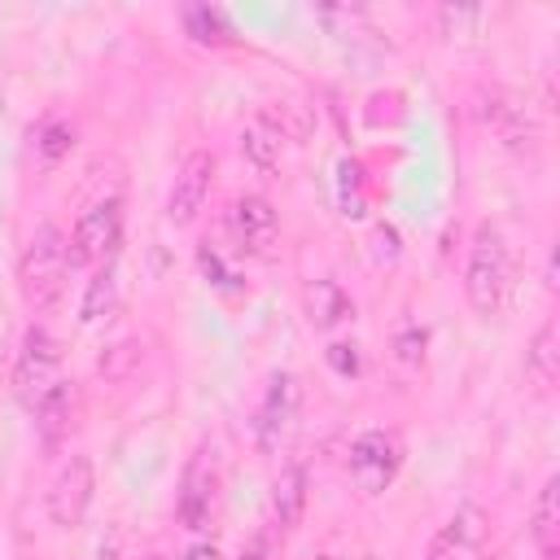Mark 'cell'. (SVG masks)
<instances>
[{
    "mask_svg": "<svg viewBox=\"0 0 560 560\" xmlns=\"http://www.w3.org/2000/svg\"><path fill=\"white\" fill-rule=\"evenodd\" d=\"M66 280H70L66 236L57 223H39L18 258V293L35 315H48L66 298Z\"/></svg>",
    "mask_w": 560,
    "mask_h": 560,
    "instance_id": "obj_1",
    "label": "cell"
},
{
    "mask_svg": "<svg viewBox=\"0 0 560 560\" xmlns=\"http://www.w3.org/2000/svg\"><path fill=\"white\" fill-rule=\"evenodd\" d=\"M464 293L477 315H499L512 298V249L494 223H477L468 262H464Z\"/></svg>",
    "mask_w": 560,
    "mask_h": 560,
    "instance_id": "obj_2",
    "label": "cell"
},
{
    "mask_svg": "<svg viewBox=\"0 0 560 560\" xmlns=\"http://www.w3.org/2000/svg\"><path fill=\"white\" fill-rule=\"evenodd\" d=\"M52 385H61V346L44 324H31L13 359V394L26 411H35Z\"/></svg>",
    "mask_w": 560,
    "mask_h": 560,
    "instance_id": "obj_3",
    "label": "cell"
},
{
    "mask_svg": "<svg viewBox=\"0 0 560 560\" xmlns=\"http://www.w3.org/2000/svg\"><path fill=\"white\" fill-rule=\"evenodd\" d=\"M118 241H122V201L118 197L92 201L74 219V228L66 236L70 267H101V262H109L114 249H118Z\"/></svg>",
    "mask_w": 560,
    "mask_h": 560,
    "instance_id": "obj_4",
    "label": "cell"
},
{
    "mask_svg": "<svg viewBox=\"0 0 560 560\" xmlns=\"http://www.w3.org/2000/svg\"><path fill=\"white\" fill-rule=\"evenodd\" d=\"M402 468V438L394 429H363L350 442V481L363 494H385Z\"/></svg>",
    "mask_w": 560,
    "mask_h": 560,
    "instance_id": "obj_5",
    "label": "cell"
},
{
    "mask_svg": "<svg viewBox=\"0 0 560 560\" xmlns=\"http://www.w3.org/2000/svg\"><path fill=\"white\" fill-rule=\"evenodd\" d=\"M92 494H96V468L88 455H70L52 481H48V494H44V508H48V521L57 529H74L88 508H92Z\"/></svg>",
    "mask_w": 560,
    "mask_h": 560,
    "instance_id": "obj_6",
    "label": "cell"
},
{
    "mask_svg": "<svg viewBox=\"0 0 560 560\" xmlns=\"http://www.w3.org/2000/svg\"><path fill=\"white\" fill-rule=\"evenodd\" d=\"M477 118H481V127L494 131V140L508 153H516V158H534L538 153V127H534V118L503 88H490V92L477 96Z\"/></svg>",
    "mask_w": 560,
    "mask_h": 560,
    "instance_id": "obj_7",
    "label": "cell"
},
{
    "mask_svg": "<svg viewBox=\"0 0 560 560\" xmlns=\"http://www.w3.org/2000/svg\"><path fill=\"white\" fill-rule=\"evenodd\" d=\"M210 184H214V153L210 149H192L184 153V162L175 166V179H171V192H166V219L171 223H192L210 197Z\"/></svg>",
    "mask_w": 560,
    "mask_h": 560,
    "instance_id": "obj_8",
    "label": "cell"
},
{
    "mask_svg": "<svg viewBox=\"0 0 560 560\" xmlns=\"http://www.w3.org/2000/svg\"><path fill=\"white\" fill-rule=\"evenodd\" d=\"M214 490H219V468H214V451H197L184 468L179 494H175V516L184 529H206L210 512H214Z\"/></svg>",
    "mask_w": 560,
    "mask_h": 560,
    "instance_id": "obj_9",
    "label": "cell"
},
{
    "mask_svg": "<svg viewBox=\"0 0 560 560\" xmlns=\"http://www.w3.org/2000/svg\"><path fill=\"white\" fill-rule=\"evenodd\" d=\"M481 534H486V512H481L477 503H464V508H455V516L429 538L424 560H472L477 547H481Z\"/></svg>",
    "mask_w": 560,
    "mask_h": 560,
    "instance_id": "obj_10",
    "label": "cell"
},
{
    "mask_svg": "<svg viewBox=\"0 0 560 560\" xmlns=\"http://www.w3.org/2000/svg\"><path fill=\"white\" fill-rule=\"evenodd\" d=\"M228 232L236 241V249L245 254H262L271 241H276V206L258 192H245L232 201L228 210Z\"/></svg>",
    "mask_w": 560,
    "mask_h": 560,
    "instance_id": "obj_11",
    "label": "cell"
},
{
    "mask_svg": "<svg viewBox=\"0 0 560 560\" xmlns=\"http://www.w3.org/2000/svg\"><path fill=\"white\" fill-rule=\"evenodd\" d=\"M293 411H298V381L289 372H276L267 394H262V402H258V416H254V433H258L262 451L280 446V438L293 424Z\"/></svg>",
    "mask_w": 560,
    "mask_h": 560,
    "instance_id": "obj_12",
    "label": "cell"
},
{
    "mask_svg": "<svg viewBox=\"0 0 560 560\" xmlns=\"http://www.w3.org/2000/svg\"><path fill=\"white\" fill-rule=\"evenodd\" d=\"M241 158H245L254 171H262V175L280 171V158H284V127H280L271 114H258L254 122H245V127H241Z\"/></svg>",
    "mask_w": 560,
    "mask_h": 560,
    "instance_id": "obj_13",
    "label": "cell"
},
{
    "mask_svg": "<svg viewBox=\"0 0 560 560\" xmlns=\"http://www.w3.org/2000/svg\"><path fill=\"white\" fill-rule=\"evenodd\" d=\"M525 376H529V385L538 394L556 389V381H560V328H556V319H547L529 337V346H525Z\"/></svg>",
    "mask_w": 560,
    "mask_h": 560,
    "instance_id": "obj_14",
    "label": "cell"
},
{
    "mask_svg": "<svg viewBox=\"0 0 560 560\" xmlns=\"http://www.w3.org/2000/svg\"><path fill=\"white\" fill-rule=\"evenodd\" d=\"M302 311L319 332H328V328H337V324H346L354 315V302L346 298V289L337 280H311L302 289Z\"/></svg>",
    "mask_w": 560,
    "mask_h": 560,
    "instance_id": "obj_15",
    "label": "cell"
},
{
    "mask_svg": "<svg viewBox=\"0 0 560 560\" xmlns=\"http://www.w3.org/2000/svg\"><path fill=\"white\" fill-rule=\"evenodd\" d=\"M306 512V468L302 464H289L280 468L276 486H271V516L280 529H293Z\"/></svg>",
    "mask_w": 560,
    "mask_h": 560,
    "instance_id": "obj_16",
    "label": "cell"
},
{
    "mask_svg": "<svg viewBox=\"0 0 560 560\" xmlns=\"http://www.w3.org/2000/svg\"><path fill=\"white\" fill-rule=\"evenodd\" d=\"M529 534H534L538 551H556V542H560V481L556 477L542 481V490L529 508Z\"/></svg>",
    "mask_w": 560,
    "mask_h": 560,
    "instance_id": "obj_17",
    "label": "cell"
},
{
    "mask_svg": "<svg viewBox=\"0 0 560 560\" xmlns=\"http://www.w3.org/2000/svg\"><path fill=\"white\" fill-rule=\"evenodd\" d=\"M114 311H118V280H114V267L105 262V267L88 280V289H83L79 319H83V324H101V319H109Z\"/></svg>",
    "mask_w": 560,
    "mask_h": 560,
    "instance_id": "obj_18",
    "label": "cell"
},
{
    "mask_svg": "<svg viewBox=\"0 0 560 560\" xmlns=\"http://www.w3.org/2000/svg\"><path fill=\"white\" fill-rule=\"evenodd\" d=\"M184 26L201 44H223V35H232L228 31V18L219 9H184Z\"/></svg>",
    "mask_w": 560,
    "mask_h": 560,
    "instance_id": "obj_19",
    "label": "cell"
},
{
    "mask_svg": "<svg viewBox=\"0 0 560 560\" xmlns=\"http://www.w3.org/2000/svg\"><path fill=\"white\" fill-rule=\"evenodd\" d=\"M70 144H74V131H70L66 122H52V127H44V131H39V153H44V162L66 158V153H70Z\"/></svg>",
    "mask_w": 560,
    "mask_h": 560,
    "instance_id": "obj_20",
    "label": "cell"
},
{
    "mask_svg": "<svg viewBox=\"0 0 560 560\" xmlns=\"http://www.w3.org/2000/svg\"><path fill=\"white\" fill-rule=\"evenodd\" d=\"M394 350H398V359H402V363H420V354H424V332H420V328H407V332H398Z\"/></svg>",
    "mask_w": 560,
    "mask_h": 560,
    "instance_id": "obj_21",
    "label": "cell"
},
{
    "mask_svg": "<svg viewBox=\"0 0 560 560\" xmlns=\"http://www.w3.org/2000/svg\"><path fill=\"white\" fill-rule=\"evenodd\" d=\"M241 560H271V538H267V534H254V538L241 547Z\"/></svg>",
    "mask_w": 560,
    "mask_h": 560,
    "instance_id": "obj_22",
    "label": "cell"
},
{
    "mask_svg": "<svg viewBox=\"0 0 560 560\" xmlns=\"http://www.w3.org/2000/svg\"><path fill=\"white\" fill-rule=\"evenodd\" d=\"M184 560H223V551H219L214 542H197V547L184 551Z\"/></svg>",
    "mask_w": 560,
    "mask_h": 560,
    "instance_id": "obj_23",
    "label": "cell"
},
{
    "mask_svg": "<svg viewBox=\"0 0 560 560\" xmlns=\"http://www.w3.org/2000/svg\"><path fill=\"white\" fill-rule=\"evenodd\" d=\"M472 560H508L503 551H481V556H472Z\"/></svg>",
    "mask_w": 560,
    "mask_h": 560,
    "instance_id": "obj_24",
    "label": "cell"
},
{
    "mask_svg": "<svg viewBox=\"0 0 560 560\" xmlns=\"http://www.w3.org/2000/svg\"><path fill=\"white\" fill-rule=\"evenodd\" d=\"M542 560H560V551H542Z\"/></svg>",
    "mask_w": 560,
    "mask_h": 560,
    "instance_id": "obj_25",
    "label": "cell"
},
{
    "mask_svg": "<svg viewBox=\"0 0 560 560\" xmlns=\"http://www.w3.org/2000/svg\"><path fill=\"white\" fill-rule=\"evenodd\" d=\"M319 560H337V556H319Z\"/></svg>",
    "mask_w": 560,
    "mask_h": 560,
    "instance_id": "obj_26",
    "label": "cell"
},
{
    "mask_svg": "<svg viewBox=\"0 0 560 560\" xmlns=\"http://www.w3.org/2000/svg\"><path fill=\"white\" fill-rule=\"evenodd\" d=\"M368 560H376V556H368Z\"/></svg>",
    "mask_w": 560,
    "mask_h": 560,
    "instance_id": "obj_27",
    "label": "cell"
}]
</instances>
